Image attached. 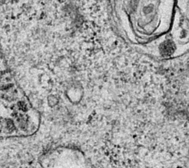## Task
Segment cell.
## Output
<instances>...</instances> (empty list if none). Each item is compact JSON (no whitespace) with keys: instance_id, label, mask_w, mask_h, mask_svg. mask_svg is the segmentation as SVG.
<instances>
[{"instance_id":"1","label":"cell","mask_w":189,"mask_h":168,"mask_svg":"<svg viewBox=\"0 0 189 168\" xmlns=\"http://www.w3.org/2000/svg\"><path fill=\"white\" fill-rule=\"evenodd\" d=\"M175 50L174 43L171 41H166L162 44L160 48V50L162 55L164 56H168L171 55Z\"/></svg>"}]
</instances>
